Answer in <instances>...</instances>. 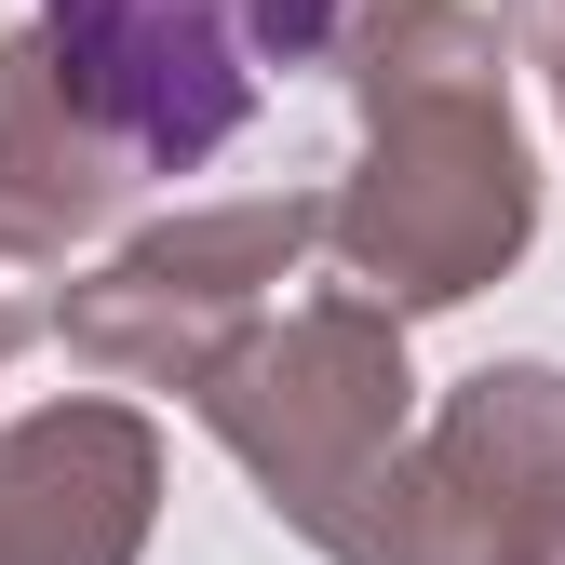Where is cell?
Here are the masks:
<instances>
[{"label": "cell", "instance_id": "obj_7", "mask_svg": "<svg viewBox=\"0 0 565 565\" xmlns=\"http://www.w3.org/2000/svg\"><path fill=\"white\" fill-rule=\"evenodd\" d=\"M135 202V162L108 149V121L67 95V67L41 28L0 41V216L41 230V243H82Z\"/></svg>", "mask_w": 565, "mask_h": 565}, {"label": "cell", "instance_id": "obj_9", "mask_svg": "<svg viewBox=\"0 0 565 565\" xmlns=\"http://www.w3.org/2000/svg\"><path fill=\"white\" fill-rule=\"evenodd\" d=\"M539 67H552V108H565V0H539Z\"/></svg>", "mask_w": 565, "mask_h": 565}, {"label": "cell", "instance_id": "obj_2", "mask_svg": "<svg viewBox=\"0 0 565 565\" xmlns=\"http://www.w3.org/2000/svg\"><path fill=\"white\" fill-rule=\"evenodd\" d=\"M28 28L135 175H202L256 121L269 67H350L377 0H41Z\"/></svg>", "mask_w": 565, "mask_h": 565}, {"label": "cell", "instance_id": "obj_1", "mask_svg": "<svg viewBox=\"0 0 565 565\" xmlns=\"http://www.w3.org/2000/svg\"><path fill=\"white\" fill-rule=\"evenodd\" d=\"M189 404H202V431L243 458V484H256V499L297 525L310 552L364 512L377 471L417 445V364H404V323H391L377 297H350V282H323V297L243 323Z\"/></svg>", "mask_w": 565, "mask_h": 565}, {"label": "cell", "instance_id": "obj_3", "mask_svg": "<svg viewBox=\"0 0 565 565\" xmlns=\"http://www.w3.org/2000/svg\"><path fill=\"white\" fill-rule=\"evenodd\" d=\"M539 243V149L512 95H417V108H364V162L337 189V282L377 297L391 323L471 310L484 282Z\"/></svg>", "mask_w": 565, "mask_h": 565}, {"label": "cell", "instance_id": "obj_10", "mask_svg": "<svg viewBox=\"0 0 565 565\" xmlns=\"http://www.w3.org/2000/svg\"><path fill=\"white\" fill-rule=\"evenodd\" d=\"M525 565H565V525H552V539H539V552H525Z\"/></svg>", "mask_w": 565, "mask_h": 565}, {"label": "cell", "instance_id": "obj_8", "mask_svg": "<svg viewBox=\"0 0 565 565\" xmlns=\"http://www.w3.org/2000/svg\"><path fill=\"white\" fill-rule=\"evenodd\" d=\"M54 256H67V243H41V230H14V216H0V364H14V350H41V337L67 323Z\"/></svg>", "mask_w": 565, "mask_h": 565}, {"label": "cell", "instance_id": "obj_4", "mask_svg": "<svg viewBox=\"0 0 565 565\" xmlns=\"http://www.w3.org/2000/svg\"><path fill=\"white\" fill-rule=\"evenodd\" d=\"M337 202L323 189H256V202H189L149 216L95 282H67V364H95L108 391H202L216 350L243 323H269V297L323 256Z\"/></svg>", "mask_w": 565, "mask_h": 565}, {"label": "cell", "instance_id": "obj_5", "mask_svg": "<svg viewBox=\"0 0 565 565\" xmlns=\"http://www.w3.org/2000/svg\"><path fill=\"white\" fill-rule=\"evenodd\" d=\"M565 525V364L458 377L377 499L323 539V565H525Z\"/></svg>", "mask_w": 565, "mask_h": 565}, {"label": "cell", "instance_id": "obj_6", "mask_svg": "<svg viewBox=\"0 0 565 565\" xmlns=\"http://www.w3.org/2000/svg\"><path fill=\"white\" fill-rule=\"evenodd\" d=\"M162 525V431L121 391L0 417V565H135Z\"/></svg>", "mask_w": 565, "mask_h": 565}]
</instances>
